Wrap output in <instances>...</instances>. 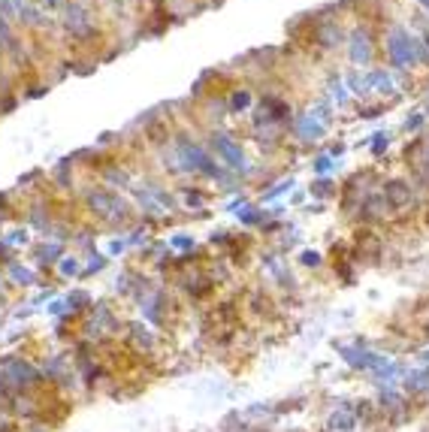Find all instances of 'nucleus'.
Masks as SVG:
<instances>
[{"instance_id":"nucleus-1","label":"nucleus","mask_w":429,"mask_h":432,"mask_svg":"<svg viewBox=\"0 0 429 432\" xmlns=\"http://www.w3.org/2000/svg\"><path fill=\"white\" fill-rule=\"evenodd\" d=\"M360 420L354 414V408H336V414H330V420H326V432H357Z\"/></svg>"},{"instance_id":"nucleus-2","label":"nucleus","mask_w":429,"mask_h":432,"mask_svg":"<svg viewBox=\"0 0 429 432\" xmlns=\"http://www.w3.org/2000/svg\"><path fill=\"white\" fill-rule=\"evenodd\" d=\"M127 342L137 351H142V354H149V351L157 345V336L145 324H130L127 326Z\"/></svg>"}]
</instances>
